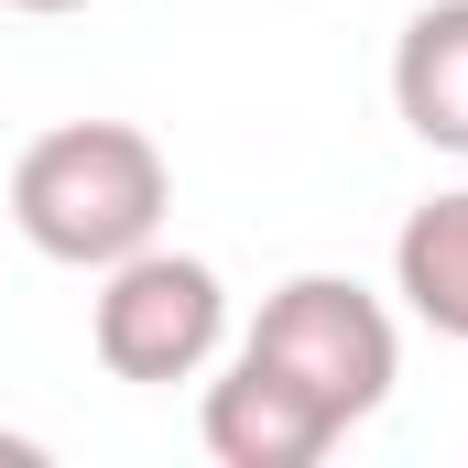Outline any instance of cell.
Here are the masks:
<instances>
[{
	"label": "cell",
	"mask_w": 468,
	"mask_h": 468,
	"mask_svg": "<svg viewBox=\"0 0 468 468\" xmlns=\"http://www.w3.org/2000/svg\"><path fill=\"white\" fill-rule=\"evenodd\" d=\"M164 207H175V175H164L153 131H131V120H66V131L22 142V164H11V229L66 272L131 261L142 239H164Z\"/></svg>",
	"instance_id": "obj_1"
},
{
	"label": "cell",
	"mask_w": 468,
	"mask_h": 468,
	"mask_svg": "<svg viewBox=\"0 0 468 468\" xmlns=\"http://www.w3.org/2000/svg\"><path fill=\"white\" fill-rule=\"evenodd\" d=\"M239 349L261 359V370H283L338 436L370 425L381 403H392V370H403V338H392V305L349 283V272H294L261 316H250V338Z\"/></svg>",
	"instance_id": "obj_2"
},
{
	"label": "cell",
	"mask_w": 468,
	"mask_h": 468,
	"mask_svg": "<svg viewBox=\"0 0 468 468\" xmlns=\"http://www.w3.org/2000/svg\"><path fill=\"white\" fill-rule=\"evenodd\" d=\"M88 349H99V370H110V381H142V392L197 381L207 359L229 349V283H218V261L142 239L131 261H110V272H99Z\"/></svg>",
	"instance_id": "obj_3"
},
{
	"label": "cell",
	"mask_w": 468,
	"mask_h": 468,
	"mask_svg": "<svg viewBox=\"0 0 468 468\" xmlns=\"http://www.w3.org/2000/svg\"><path fill=\"white\" fill-rule=\"evenodd\" d=\"M197 436H207V458H218V468H316L327 447H338V425H327L283 370H261L250 349L229 359V381H207Z\"/></svg>",
	"instance_id": "obj_4"
},
{
	"label": "cell",
	"mask_w": 468,
	"mask_h": 468,
	"mask_svg": "<svg viewBox=\"0 0 468 468\" xmlns=\"http://www.w3.org/2000/svg\"><path fill=\"white\" fill-rule=\"evenodd\" d=\"M392 110L425 153L468 164V0H425L392 44Z\"/></svg>",
	"instance_id": "obj_5"
},
{
	"label": "cell",
	"mask_w": 468,
	"mask_h": 468,
	"mask_svg": "<svg viewBox=\"0 0 468 468\" xmlns=\"http://www.w3.org/2000/svg\"><path fill=\"white\" fill-rule=\"evenodd\" d=\"M392 294L436 327V338H468V186L425 197L403 239H392Z\"/></svg>",
	"instance_id": "obj_6"
},
{
	"label": "cell",
	"mask_w": 468,
	"mask_h": 468,
	"mask_svg": "<svg viewBox=\"0 0 468 468\" xmlns=\"http://www.w3.org/2000/svg\"><path fill=\"white\" fill-rule=\"evenodd\" d=\"M0 11H33V22H66V11H88V0H0Z\"/></svg>",
	"instance_id": "obj_7"
}]
</instances>
